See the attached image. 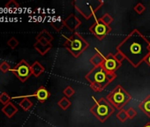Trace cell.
I'll list each match as a JSON object with an SVG mask.
<instances>
[{"instance_id":"30","label":"cell","mask_w":150,"mask_h":127,"mask_svg":"<svg viewBox=\"0 0 150 127\" xmlns=\"http://www.w3.org/2000/svg\"><path fill=\"white\" fill-rule=\"evenodd\" d=\"M114 56H115V58L117 59V61L119 62L120 64H122V62L125 59V56H123V54H122L121 52H119V51H117V53L114 54Z\"/></svg>"},{"instance_id":"18","label":"cell","mask_w":150,"mask_h":127,"mask_svg":"<svg viewBox=\"0 0 150 127\" xmlns=\"http://www.w3.org/2000/svg\"><path fill=\"white\" fill-rule=\"evenodd\" d=\"M19 105L25 110V111H28V110H29L31 108H32V106H33V102L29 100V99H28V98H24L20 103H19Z\"/></svg>"},{"instance_id":"28","label":"cell","mask_w":150,"mask_h":127,"mask_svg":"<svg viewBox=\"0 0 150 127\" xmlns=\"http://www.w3.org/2000/svg\"><path fill=\"white\" fill-rule=\"evenodd\" d=\"M7 44H8V46H9L10 48H12L13 49H14L19 45V42H18V40H17L16 38L12 37V38L7 42Z\"/></svg>"},{"instance_id":"27","label":"cell","mask_w":150,"mask_h":127,"mask_svg":"<svg viewBox=\"0 0 150 127\" xmlns=\"http://www.w3.org/2000/svg\"><path fill=\"white\" fill-rule=\"evenodd\" d=\"M0 71L2 73H6L9 71H11V66L7 62H3L1 65H0Z\"/></svg>"},{"instance_id":"4","label":"cell","mask_w":150,"mask_h":127,"mask_svg":"<svg viewBox=\"0 0 150 127\" xmlns=\"http://www.w3.org/2000/svg\"><path fill=\"white\" fill-rule=\"evenodd\" d=\"M106 99L114 109L120 110L132 99V96L121 86H117L107 95Z\"/></svg>"},{"instance_id":"22","label":"cell","mask_w":150,"mask_h":127,"mask_svg":"<svg viewBox=\"0 0 150 127\" xmlns=\"http://www.w3.org/2000/svg\"><path fill=\"white\" fill-rule=\"evenodd\" d=\"M10 100H11V97L9 96V95L7 93L3 92L1 95H0V102L3 103L4 105H6L7 103H9Z\"/></svg>"},{"instance_id":"17","label":"cell","mask_w":150,"mask_h":127,"mask_svg":"<svg viewBox=\"0 0 150 127\" xmlns=\"http://www.w3.org/2000/svg\"><path fill=\"white\" fill-rule=\"evenodd\" d=\"M35 39H36V41H38L40 39H43V40H46L47 42H49L51 43V42L53 41V36L46 29H43L42 31H41L37 35V36L35 37Z\"/></svg>"},{"instance_id":"14","label":"cell","mask_w":150,"mask_h":127,"mask_svg":"<svg viewBox=\"0 0 150 127\" xmlns=\"http://www.w3.org/2000/svg\"><path fill=\"white\" fill-rule=\"evenodd\" d=\"M31 70H32V74L35 77H39L44 72V67L41 65L38 61H35L31 66Z\"/></svg>"},{"instance_id":"9","label":"cell","mask_w":150,"mask_h":127,"mask_svg":"<svg viewBox=\"0 0 150 127\" xmlns=\"http://www.w3.org/2000/svg\"><path fill=\"white\" fill-rule=\"evenodd\" d=\"M122 64L117 61L114 55L111 53H109L106 56H104V61L103 63L102 66L109 73H115V72L121 66Z\"/></svg>"},{"instance_id":"3","label":"cell","mask_w":150,"mask_h":127,"mask_svg":"<svg viewBox=\"0 0 150 127\" xmlns=\"http://www.w3.org/2000/svg\"><path fill=\"white\" fill-rule=\"evenodd\" d=\"M64 46L74 57H78L86 49L88 48L89 44L78 33L74 32L66 38L64 42Z\"/></svg>"},{"instance_id":"8","label":"cell","mask_w":150,"mask_h":127,"mask_svg":"<svg viewBox=\"0 0 150 127\" xmlns=\"http://www.w3.org/2000/svg\"><path fill=\"white\" fill-rule=\"evenodd\" d=\"M110 27L104 24L101 19L96 20L95 23L89 28V31L99 40H103L110 32Z\"/></svg>"},{"instance_id":"6","label":"cell","mask_w":150,"mask_h":127,"mask_svg":"<svg viewBox=\"0 0 150 127\" xmlns=\"http://www.w3.org/2000/svg\"><path fill=\"white\" fill-rule=\"evenodd\" d=\"M114 111L115 109L105 98H100L90 109V112L102 123L105 122V120H107V118L114 113Z\"/></svg>"},{"instance_id":"24","label":"cell","mask_w":150,"mask_h":127,"mask_svg":"<svg viewBox=\"0 0 150 127\" xmlns=\"http://www.w3.org/2000/svg\"><path fill=\"white\" fill-rule=\"evenodd\" d=\"M20 7V5L15 1V0H10V1L6 5V9H12V10H16Z\"/></svg>"},{"instance_id":"10","label":"cell","mask_w":150,"mask_h":127,"mask_svg":"<svg viewBox=\"0 0 150 127\" xmlns=\"http://www.w3.org/2000/svg\"><path fill=\"white\" fill-rule=\"evenodd\" d=\"M81 25V21L74 14H70L64 20V27L68 28L70 31H73V33Z\"/></svg>"},{"instance_id":"13","label":"cell","mask_w":150,"mask_h":127,"mask_svg":"<svg viewBox=\"0 0 150 127\" xmlns=\"http://www.w3.org/2000/svg\"><path fill=\"white\" fill-rule=\"evenodd\" d=\"M51 47H52L51 43H50V44H48V45H44V44L40 43L39 42H36L34 44L35 49H36V51H37L40 55H42V56H43V55H45L47 52H49L50 49H51Z\"/></svg>"},{"instance_id":"21","label":"cell","mask_w":150,"mask_h":127,"mask_svg":"<svg viewBox=\"0 0 150 127\" xmlns=\"http://www.w3.org/2000/svg\"><path fill=\"white\" fill-rule=\"evenodd\" d=\"M51 26L57 30L60 31L64 27V20H57V21H51Z\"/></svg>"},{"instance_id":"2","label":"cell","mask_w":150,"mask_h":127,"mask_svg":"<svg viewBox=\"0 0 150 127\" xmlns=\"http://www.w3.org/2000/svg\"><path fill=\"white\" fill-rule=\"evenodd\" d=\"M86 80L89 82L90 87L95 92H100L103 90L111 81H113L117 75L107 72L102 66L94 67L86 76Z\"/></svg>"},{"instance_id":"19","label":"cell","mask_w":150,"mask_h":127,"mask_svg":"<svg viewBox=\"0 0 150 127\" xmlns=\"http://www.w3.org/2000/svg\"><path fill=\"white\" fill-rule=\"evenodd\" d=\"M57 104H58V106H59L62 109L65 110V109H67L71 106V102H70V100H69L67 97H63V98H61V100L57 102Z\"/></svg>"},{"instance_id":"31","label":"cell","mask_w":150,"mask_h":127,"mask_svg":"<svg viewBox=\"0 0 150 127\" xmlns=\"http://www.w3.org/2000/svg\"><path fill=\"white\" fill-rule=\"evenodd\" d=\"M145 62H146V63L147 64V66H150V55H149V56H147V57L146 58Z\"/></svg>"},{"instance_id":"5","label":"cell","mask_w":150,"mask_h":127,"mask_svg":"<svg viewBox=\"0 0 150 127\" xmlns=\"http://www.w3.org/2000/svg\"><path fill=\"white\" fill-rule=\"evenodd\" d=\"M72 5L85 19L88 20L97 12L98 9L103 5V1L95 0V1H85V0H76L73 1Z\"/></svg>"},{"instance_id":"26","label":"cell","mask_w":150,"mask_h":127,"mask_svg":"<svg viewBox=\"0 0 150 127\" xmlns=\"http://www.w3.org/2000/svg\"><path fill=\"white\" fill-rule=\"evenodd\" d=\"M145 10H146V7H145V6H144L143 4H141V3H138V4L134 6V11H135V13H138V14L143 13L145 12Z\"/></svg>"},{"instance_id":"20","label":"cell","mask_w":150,"mask_h":127,"mask_svg":"<svg viewBox=\"0 0 150 127\" xmlns=\"http://www.w3.org/2000/svg\"><path fill=\"white\" fill-rule=\"evenodd\" d=\"M117 119L120 121V122H122V123H124V122H125L127 119H128V115H127V111L126 110H125V109H120L119 111H118V113L117 114Z\"/></svg>"},{"instance_id":"16","label":"cell","mask_w":150,"mask_h":127,"mask_svg":"<svg viewBox=\"0 0 150 127\" xmlns=\"http://www.w3.org/2000/svg\"><path fill=\"white\" fill-rule=\"evenodd\" d=\"M139 108L150 117V95L146 96V98L139 105Z\"/></svg>"},{"instance_id":"11","label":"cell","mask_w":150,"mask_h":127,"mask_svg":"<svg viewBox=\"0 0 150 127\" xmlns=\"http://www.w3.org/2000/svg\"><path fill=\"white\" fill-rule=\"evenodd\" d=\"M50 92H49L43 86L40 87L35 91V93L33 95V96L36 97V99H37L40 102H42V103L44 102L50 97Z\"/></svg>"},{"instance_id":"7","label":"cell","mask_w":150,"mask_h":127,"mask_svg":"<svg viewBox=\"0 0 150 127\" xmlns=\"http://www.w3.org/2000/svg\"><path fill=\"white\" fill-rule=\"evenodd\" d=\"M11 72L13 74H15V76L21 82H25L26 80H28V78L31 75H33L32 70H31V66L24 59H22L13 69H11Z\"/></svg>"},{"instance_id":"12","label":"cell","mask_w":150,"mask_h":127,"mask_svg":"<svg viewBox=\"0 0 150 127\" xmlns=\"http://www.w3.org/2000/svg\"><path fill=\"white\" fill-rule=\"evenodd\" d=\"M2 112L5 113V115L6 116H8L9 118L13 117L17 112H18V109L16 106H14L13 103H12L11 102L9 103H7L6 105H5L2 108Z\"/></svg>"},{"instance_id":"15","label":"cell","mask_w":150,"mask_h":127,"mask_svg":"<svg viewBox=\"0 0 150 127\" xmlns=\"http://www.w3.org/2000/svg\"><path fill=\"white\" fill-rule=\"evenodd\" d=\"M89 61L95 67H96V66H99L103 65V63L104 61V56L100 52H97L93 56V57L90 58Z\"/></svg>"},{"instance_id":"1","label":"cell","mask_w":150,"mask_h":127,"mask_svg":"<svg viewBox=\"0 0 150 127\" xmlns=\"http://www.w3.org/2000/svg\"><path fill=\"white\" fill-rule=\"evenodd\" d=\"M117 51L121 52L132 66L138 67L150 55V42L134 29L117 45Z\"/></svg>"},{"instance_id":"29","label":"cell","mask_w":150,"mask_h":127,"mask_svg":"<svg viewBox=\"0 0 150 127\" xmlns=\"http://www.w3.org/2000/svg\"><path fill=\"white\" fill-rule=\"evenodd\" d=\"M126 111H127L128 118H133L134 116H137V111L133 108H129Z\"/></svg>"},{"instance_id":"32","label":"cell","mask_w":150,"mask_h":127,"mask_svg":"<svg viewBox=\"0 0 150 127\" xmlns=\"http://www.w3.org/2000/svg\"><path fill=\"white\" fill-rule=\"evenodd\" d=\"M143 127H150V123H146Z\"/></svg>"},{"instance_id":"25","label":"cell","mask_w":150,"mask_h":127,"mask_svg":"<svg viewBox=\"0 0 150 127\" xmlns=\"http://www.w3.org/2000/svg\"><path fill=\"white\" fill-rule=\"evenodd\" d=\"M63 93H64V95L67 98H69V97L72 96V95L75 94V91H74V89H73L71 87L68 86V87H66L64 89Z\"/></svg>"},{"instance_id":"23","label":"cell","mask_w":150,"mask_h":127,"mask_svg":"<svg viewBox=\"0 0 150 127\" xmlns=\"http://www.w3.org/2000/svg\"><path fill=\"white\" fill-rule=\"evenodd\" d=\"M100 19H101V20H102L104 24H106L107 26H110V25L111 24V22L113 21V18H112L109 13H105V14L103 15Z\"/></svg>"}]
</instances>
